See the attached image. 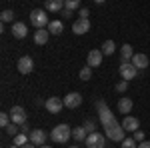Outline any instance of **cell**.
I'll list each match as a JSON object with an SVG mask.
<instances>
[{
  "label": "cell",
  "instance_id": "obj_40",
  "mask_svg": "<svg viewBox=\"0 0 150 148\" xmlns=\"http://www.w3.org/2000/svg\"><path fill=\"white\" fill-rule=\"evenodd\" d=\"M94 2H96V4H102V2H106V0H94Z\"/></svg>",
  "mask_w": 150,
  "mask_h": 148
},
{
  "label": "cell",
  "instance_id": "obj_37",
  "mask_svg": "<svg viewBox=\"0 0 150 148\" xmlns=\"http://www.w3.org/2000/svg\"><path fill=\"white\" fill-rule=\"evenodd\" d=\"M20 132H24V134H28V124L24 122V124H20Z\"/></svg>",
  "mask_w": 150,
  "mask_h": 148
},
{
  "label": "cell",
  "instance_id": "obj_13",
  "mask_svg": "<svg viewBox=\"0 0 150 148\" xmlns=\"http://www.w3.org/2000/svg\"><path fill=\"white\" fill-rule=\"evenodd\" d=\"M26 34H28V26L24 22H14L12 24V36H14V38L22 40V38H26Z\"/></svg>",
  "mask_w": 150,
  "mask_h": 148
},
{
  "label": "cell",
  "instance_id": "obj_6",
  "mask_svg": "<svg viewBox=\"0 0 150 148\" xmlns=\"http://www.w3.org/2000/svg\"><path fill=\"white\" fill-rule=\"evenodd\" d=\"M10 118L14 124H24L26 120H28V114H26V110H24L22 106H12L10 108Z\"/></svg>",
  "mask_w": 150,
  "mask_h": 148
},
{
  "label": "cell",
  "instance_id": "obj_36",
  "mask_svg": "<svg viewBox=\"0 0 150 148\" xmlns=\"http://www.w3.org/2000/svg\"><path fill=\"white\" fill-rule=\"evenodd\" d=\"M138 148H150V142L148 140H142V142L138 144Z\"/></svg>",
  "mask_w": 150,
  "mask_h": 148
},
{
  "label": "cell",
  "instance_id": "obj_1",
  "mask_svg": "<svg viewBox=\"0 0 150 148\" xmlns=\"http://www.w3.org/2000/svg\"><path fill=\"white\" fill-rule=\"evenodd\" d=\"M50 138L58 142V144H64V142H68L70 138H72V128L68 124H58L52 128V132H50Z\"/></svg>",
  "mask_w": 150,
  "mask_h": 148
},
{
  "label": "cell",
  "instance_id": "obj_29",
  "mask_svg": "<svg viewBox=\"0 0 150 148\" xmlns=\"http://www.w3.org/2000/svg\"><path fill=\"white\" fill-rule=\"evenodd\" d=\"M2 22H12L14 20V10H2Z\"/></svg>",
  "mask_w": 150,
  "mask_h": 148
},
{
  "label": "cell",
  "instance_id": "obj_2",
  "mask_svg": "<svg viewBox=\"0 0 150 148\" xmlns=\"http://www.w3.org/2000/svg\"><path fill=\"white\" fill-rule=\"evenodd\" d=\"M30 22H32V26H36V30H38V28H48L50 20H48V14L44 10L36 8V10L30 12Z\"/></svg>",
  "mask_w": 150,
  "mask_h": 148
},
{
  "label": "cell",
  "instance_id": "obj_32",
  "mask_svg": "<svg viewBox=\"0 0 150 148\" xmlns=\"http://www.w3.org/2000/svg\"><path fill=\"white\" fill-rule=\"evenodd\" d=\"M128 88V80H120L118 84H116V92H124Z\"/></svg>",
  "mask_w": 150,
  "mask_h": 148
},
{
  "label": "cell",
  "instance_id": "obj_25",
  "mask_svg": "<svg viewBox=\"0 0 150 148\" xmlns=\"http://www.w3.org/2000/svg\"><path fill=\"white\" fill-rule=\"evenodd\" d=\"M4 130H6V132H8L10 136H16V134H20V126H18V124H14V122H10V124L6 126Z\"/></svg>",
  "mask_w": 150,
  "mask_h": 148
},
{
  "label": "cell",
  "instance_id": "obj_3",
  "mask_svg": "<svg viewBox=\"0 0 150 148\" xmlns=\"http://www.w3.org/2000/svg\"><path fill=\"white\" fill-rule=\"evenodd\" d=\"M86 148H106V136L100 134V132H92V134H88L86 136Z\"/></svg>",
  "mask_w": 150,
  "mask_h": 148
},
{
  "label": "cell",
  "instance_id": "obj_24",
  "mask_svg": "<svg viewBox=\"0 0 150 148\" xmlns=\"http://www.w3.org/2000/svg\"><path fill=\"white\" fill-rule=\"evenodd\" d=\"M12 142H14L16 146L22 148L24 144H28V142H30V136H28V134H24V132H20V134H16V136H14V140H12Z\"/></svg>",
  "mask_w": 150,
  "mask_h": 148
},
{
  "label": "cell",
  "instance_id": "obj_31",
  "mask_svg": "<svg viewBox=\"0 0 150 148\" xmlns=\"http://www.w3.org/2000/svg\"><path fill=\"white\" fill-rule=\"evenodd\" d=\"M84 130H86L88 134H92V132H96V124H94L92 120H86V122H84Z\"/></svg>",
  "mask_w": 150,
  "mask_h": 148
},
{
  "label": "cell",
  "instance_id": "obj_34",
  "mask_svg": "<svg viewBox=\"0 0 150 148\" xmlns=\"http://www.w3.org/2000/svg\"><path fill=\"white\" fill-rule=\"evenodd\" d=\"M88 14H90L88 8H80V10H78V18H88Z\"/></svg>",
  "mask_w": 150,
  "mask_h": 148
},
{
  "label": "cell",
  "instance_id": "obj_39",
  "mask_svg": "<svg viewBox=\"0 0 150 148\" xmlns=\"http://www.w3.org/2000/svg\"><path fill=\"white\" fill-rule=\"evenodd\" d=\"M22 148H36V144H32V142H28V144H24Z\"/></svg>",
  "mask_w": 150,
  "mask_h": 148
},
{
  "label": "cell",
  "instance_id": "obj_28",
  "mask_svg": "<svg viewBox=\"0 0 150 148\" xmlns=\"http://www.w3.org/2000/svg\"><path fill=\"white\" fill-rule=\"evenodd\" d=\"M90 78H92V68L90 66H84L80 70V80H90Z\"/></svg>",
  "mask_w": 150,
  "mask_h": 148
},
{
  "label": "cell",
  "instance_id": "obj_20",
  "mask_svg": "<svg viewBox=\"0 0 150 148\" xmlns=\"http://www.w3.org/2000/svg\"><path fill=\"white\" fill-rule=\"evenodd\" d=\"M86 136H88V132L84 130V126H76V128H72V138H74L76 142L86 140Z\"/></svg>",
  "mask_w": 150,
  "mask_h": 148
},
{
  "label": "cell",
  "instance_id": "obj_33",
  "mask_svg": "<svg viewBox=\"0 0 150 148\" xmlns=\"http://www.w3.org/2000/svg\"><path fill=\"white\" fill-rule=\"evenodd\" d=\"M134 140H136V142H142V140H144V132H142V130H136V132H134Z\"/></svg>",
  "mask_w": 150,
  "mask_h": 148
},
{
  "label": "cell",
  "instance_id": "obj_18",
  "mask_svg": "<svg viewBox=\"0 0 150 148\" xmlns=\"http://www.w3.org/2000/svg\"><path fill=\"white\" fill-rule=\"evenodd\" d=\"M46 10L48 12H60L64 8V0H46Z\"/></svg>",
  "mask_w": 150,
  "mask_h": 148
},
{
  "label": "cell",
  "instance_id": "obj_14",
  "mask_svg": "<svg viewBox=\"0 0 150 148\" xmlns=\"http://www.w3.org/2000/svg\"><path fill=\"white\" fill-rule=\"evenodd\" d=\"M44 140H46V132L40 130V128H34L30 132V142L36 144V146H44Z\"/></svg>",
  "mask_w": 150,
  "mask_h": 148
},
{
  "label": "cell",
  "instance_id": "obj_35",
  "mask_svg": "<svg viewBox=\"0 0 150 148\" xmlns=\"http://www.w3.org/2000/svg\"><path fill=\"white\" fill-rule=\"evenodd\" d=\"M104 108H108V106H106V102H104V100H98V102H96V110L100 112V110H104Z\"/></svg>",
  "mask_w": 150,
  "mask_h": 148
},
{
  "label": "cell",
  "instance_id": "obj_11",
  "mask_svg": "<svg viewBox=\"0 0 150 148\" xmlns=\"http://www.w3.org/2000/svg\"><path fill=\"white\" fill-rule=\"evenodd\" d=\"M88 30H90V20H88V18H78L76 22L72 24V32H74V34H78V36L86 34Z\"/></svg>",
  "mask_w": 150,
  "mask_h": 148
},
{
  "label": "cell",
  "instance_id": "obj_30",
  "mask_svg": "<svg viewBox=\"0 0 150 148\" xmlns=\"http://www.w3.org/2000/svg\"><path fill=\"white\" fill-rule=\"evenodd\" d=\"M122 148H138V144H136L134 138H124L122 140Z\"/></svg>",
  "mask_w": 150,
  "mask_h": 148
},
{
  "label": "cell",
  "instance_id": "obj_21",
  "mask_svg": "<svg viewBox=\"0 0 150 148\" xmlns=\"http://www.w3.org/2000/svg\"><path fill=\"white\" fill-rule=\"evenodd\" d=\"M120 54H122V62H130L132 56H134V50H132V46H130V44H122Z\"/></svg>",
  "mask_w": 150,
  "mask_h": 148
},
{
  "label": "cell",
  "instance_id": "obj_41",
  "mask_svg": "<svg viewBox=\"0 0 150 148\" xmlns=\"http://www.w3.org/2000/svg\"><path fill=\"white\" fill-rule=\"evenodd\" d=\"M38 148H50V146H48V144H44V146H38Z\"/></svg>",
  "mask_w": 150,
  "mask_h": 148
},
{
  "label": "cell",
  "instance_id": "obj_22",
  "mask_svg": "<svg viewBox=\"0 0 150 148\" xmlns=\"http://www.w3.org/2000/svg\"><path fill=\"white\" fill-rule=\"evenodd\" d=\"M118 110L122 114H128L132 110V100H130V98H120V100H118Z\"/></svg>",
  "mask_w": 150,
  "mask_h": 148
},
{
  "label": "cell",
  "instance_id": "obj_16",
  "mask_svg": "<svg viewBox=\"0 0 150 148\" xmlns=\"http://www.w3.org/2000/svg\"><path fill=\"white\" fill-rule=\"evenodd\" d=\"M48 36H50V32H48V28H38L34 32V42L40 46H44L48 42Z\"/></svg>",
  "mask_w": 150,
  "mask_h": 148
},
{
  "label": "cell",
  "instance_id": "obj_12",
  "mask_svg": "<svg viewBox=\"0 0 150 148\" xmlns=\"http://www.w3.org/2000/svg\"><path fill=\"white\" fill-rule=\"evenodd\" d=\"M102 50H90L88 52V58H86V66H90V68H96V66H100L102 64Z\"/></svg>",
  "mask_w": 150,
  "mask_h": 148
},
{
  "label": "cell",
  "instance_id": "obj_42",
  "mask_svg": "<svg viewBox=\"0 0 150 148\" xmlns=\"http://www.w3.org/2000/svg\"><path fill=\"white\" fill-rule=\"evenodd\" d=\"M10 148H20V146H16V144H12V146Z\"/></svg>",
  "mask_w": 150,
  "mask_h": 148
},
{
  "label": "cell",
  "instance_id": "obj_43",
  "mask_svg": "<svg viewBox=\"0 0 150 148\" xmlns=\"http://www.w3.org/2000/svg\"><path fill=\"white\" fill-rule=\"evenodd\" d=\"M68 148H78V146H76V144H74V146H68Z\"/></svg>",
  "mask_w": 150,
  "mask_h": 148
},
{
  "label": "cell",
  "instance_id": "obj_23",
  "mask_svg": "<svg viewBox=\"0 0 150 148\" xmlns=\"http://www.w3.org/2000/svg\"><path fill=\"white\" fill-rule=\"evenodd\" d=\"M100 50H102V54H104V56H110V54H114L116 44L112 42V40H106V42L102 44V48H100Z\"/></svg>",
  "mask_w": 150,
  "mask_h": 148
},
{
  "label": "cell",
  "instance_id": "obj_8",
  "mask_svg": "<svg viewBox=\"0 0 150 148\" xmlns=\"http://www.w3.org/2000/svg\"><path fill=\"white\" fill-rule=\"evenodd\" d=\"M44 108H46L50 114H58L62 108H64V100H60L58 96H50L46 102H44Z\"/></svg>",
  "mask_w": 150,
  "mask_h": 148
},
{
  "label": "cell",
  "instance_id": "obj_27",
  "mask_svg": "<svg viewBox=\"0 0 150 148\" xmlns=\"http://www.w3.org/2000/svg\"><path fill=\"white\" fill-rule=\"evenodd\" d=\"M12 122V118H10V112H2L0 114V126L2 128H6V126Z\"/></svg>",
  "mask_w": 150,
  "mask_h": 148
},
{
  "label": "cell",
  "instance_id": "obj_17",
  "mask_svg": "<svg viewBox=\"0 0 150 148\" xmlns=\"http://www.w3.org/2000/svg\"><path fill=\"white\" fill-rule=\"evenodd\" d=\"M122 126H124L126 132H136V130H138V118H134V116H124Z\"/></svg>",
  "mask_w": 150,
  "mask_h": 148
},
{
  "label": "cell",
  "instance_id": "obj_7",
  "mask_svg": "<svg viewBox=\"0 0 150 148\" xmlns=\"http://www.w3.org/2000/svg\"><path fill=\"white\" fill-rule=\"evenodd\" d=\"M98 118H100V122H102L104 130H106V128H110V126H114V124H118V122H116V118H114V112H112L110 108L100 110V112H98Z\"/></svg>",
  "mask_w": 150,
  "mask_h": 148
},
{
  "label": "cell",
  "instance_id": "obj_5",
  "mask_svg": "<svg viewBox=\"0 0 150 148\" xmlns=\"http://www.w3.org/2000/svg\"><path fill=\"white\" fill-rule=\"evenodd\" d=\"M120 76L122 80H132L138 76V68L132 64V62H122L120 64Z\"/></svg>",
  "mask_w": 150,
  "mask_h": 148
},
{
  "label": "cell",
  "instance_id": "obj_15",
  "mask_svg": "<svg viewBox=\"0 0 150 148\" xmlns=\"http://www.w3.org/2000/svg\"><path fill=\"white\" fill-rule=\"evenodd\" d=\"M130 62H132L138 70H144L146 66H148V56H146V54H142V52H138V54H134V56H132Z\"/></svg>",
  "mask_w": 150,
  "mask_h": 148
},
{
  "label": "cell",
  "instance_id": "obj_9",
  "mask_svg": "<svg viewBox=\"0 0 150 148\" xmlns=\"http://www.w3.org/2000/svg\"><path fill=\"white\" fill-rule=\"evenodd\" d=\"M16 68H18V72H20V74H30V72L34 70V60H32L30 56L18 58V64H16Z\"/></svg>",
  "mask_w": 150,
  "mask_h": 148
},
{
  "label": "cell",
  "instance_id": "obj_10",
  "mask_svg": "<svg viewBox=\"0 0 150 148\" xmlns=\"http://www.w3.org/2000/svg\"><path fill=\"white\" fill-rule=\"evenodd\" d=\"M82 104V94L80 92H68L64 96V106L66 108H78Z\"/></svg>",
  "mask_w": 150,
  "mask_h": 148
},
{
  "label": "cell",
  "instance_id": "obj_38",
  "mask_svg": "<svg viewBox=\"0 0 150 148\" xmlns=\"http://www.w3.org/2000/svg\"><path fill=\"white\" fill-rule=\"evenodd\" d=\"M62 14H64V18H70L72 16V10H62Z\"/></svg>",
  "mask_w": 150,
  "mask_h": 148
},
{
  "label": "cell",
  "instance_id": "obj_19",
  "mask_svg": "<svg viewBox=\"0 0 150 148\" xmlns=\"http://www.w3.org/2000/svg\"><path fill=\"white\" fill-rule=\"evenodd\" d=\"M62 30H64V24L60 22V20H52V22L48 24V32L54 36H60L62 34Z\"/></svg>",
  "mask_w": 150,
  "mask_h": 148
},
{
  "label": "cell",
  "instance_id": "obj_26",
  "mask_svg": "<svg viewBox=\"0 0 150 148\" xmlns=\"http://www.w3.org/2000/svg\"><path fill=\"white\" fill-rule=\"evenodd\" d=\"M64 8H66V10H76V8H80V0H64Z\"/></svg>",
  "mask_w": 150,
  "mask_h": 148
},
{
  "label": "cell",
  "instance_id": "obj_4",
  "mask_svg": "<svg viewBox=\"0 0 150 148\" xmlns=\"http://www.w3.org/2000/svg\"><path fill=\"white\" fill-rule=\"evenodd\" d=\"M124 126L122 124H114L110 126V128H106V138H110V140H114V142H122L124 140Z\"/></svg>",
  "mask_w": 150,
  "mask_h": 148
}]
</instances>
